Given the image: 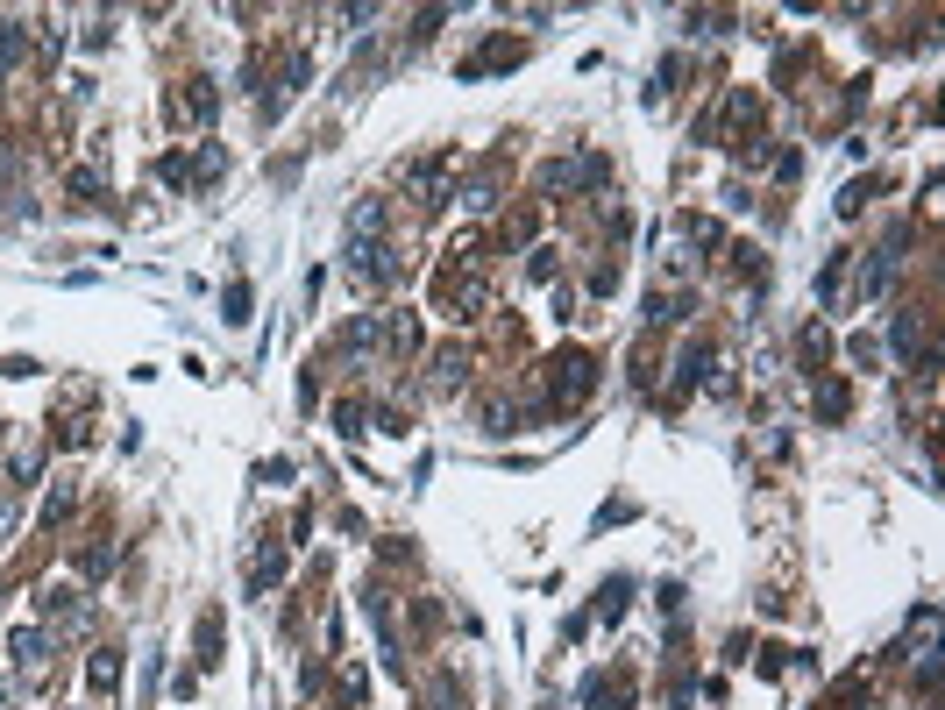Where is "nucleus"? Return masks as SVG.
<instances>
[{"mask_svg":"<svg viewBox=\"0 0 945 710\" xmlns=\"http://www.w3.org/2000/svg\"><path fill=\"white\" fill-rule=\"evenodd\" d=\"M121 682V654H93V689H114Z\"/></svg>","mask_w":945,"mask_h":710,"instance_id":"nucleus-1","label":"nucleus"}]
</instances>
